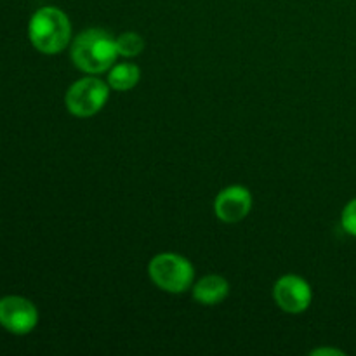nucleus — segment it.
<instances>
[{
    "label": "nucleus",
    "mask_w": 356,
    "mask_h": 356,
    "mask_svg": "<svg viewBox=\"0 0 356 356\" xmlns=\"http://www.w3.org/2000/svg\"><path fill=\"white\" fill-rule=\"evenodd\" d=\"M118 58L117 38L103 28H89L76 35L72 44V61L89 75L108 72Z\"/></svg>",
    "instance_id": "obj_1"
},
{
    "label": "nucleus",
    "mask_w": 356,
    "mask_h": 356,
    "mask_svg": "<svg viewBox=\"0 0 356 356\" xmlns=\"http://www.w3.org/2000/svg\"><path fill=\"white\" fill-rule=\"evenodd\" d=\"M117 49L118 56L124 58H134V56L141 54L145 49V40L139 33L136 31H125V33L118 35L117 37Z\"/></svg>",
    "instance_id": "obj_10"
},
{
    "label": "nucleus",
    "mask_w": 356,
    "mask_h": 356,
    "mask_svg": "<svg viewBox=\"0 0 356 356\" xmlns=\"http://www.w3.org/2000/svg\"><path fill=\"white\" fill-rule=\"evenodd\" d=\"M273 299L285 313L298 315L312 305L313 292L308 282L298 275H284L273 287Z\"/></svg>",
    "instance_id": "obj_6"
},
{
    "label": "nucleus",
    "mask_w": 356,
    "mask_h": 356,
    "mask_svg": "<svg viewBox=\"0 0 356 356\" xmlns=\"http://www.w3.org/2000/svg\"><path fill=\"white\" fill-rule=\"evenodd\" d=\"M229 294V285L221 275H207L193 285V299L204 306H216Z\"/></svg>",
    "instance_id": "obj_8"
},
{
    "label": "nucleus",
    "mask_w": 356,
    "mask_h": 356,
    "mask_svg": "<svg viewBox=\"0 0 356 356\" xmlns=\"http://www.w3.org/2000/svg\"><path fill=\"white\" fill-rule=\"evenodd\" d=\"M148 273L159 289L170 294H181L193 284L195 268L186 257L179 254L163 252L153 257Z\"/></svg>",
    "instance_id": "obj_3"
},
{
    "label": "nucleus",
    "mask_w": 356,
    "mask_h": 356,
    "mask_svg": "<svg viewBox=\"0 0 356 356\" xmlns=\"http://www.w3.org/2000/svg\"><path fill=\"white\" fill-rule=\"evenodd\" d=\"M252 209V195L245 186H228L216 197L214 212L221 221L238 222L247 218Z\"/></svg>",
    "instance_id": "obj_7"
},
{
    "label": "nucleus",
    "mask_w": 356,
    "mask_h": 356,
    "mask_svg": "<svg viewBox=\"0 0 356 356\" xmlns=\"http://www.w3.org/2000/svg\"><path fill=\"white\" fill-rule=\"evenodd\" d=\"M313 356H323V355H336V356H344V351L336 350V348H316V350L312 351Z\"/></svg>",
    "instance_id": "obj_12"
},
{
    "label": "nucleus",
    "mask_w": 356,
    "mask_h": 356,
    "mask_svg": "<svg viewBox=\"0 0 356 356\" xmlns=\"http://www.w3.org/2000/svg\"><path fill=\"white\" fill-rule=\"evenodd\" d=\"M139 79H141V70L134 63H115L108 70V86L120 92L132 89Z\"/></svg>",
    "instance_id": "obj_9"
},
{
    "label": "nucleus",
    "mask_w": 356,
    "mask_h": 356,
    "mask_svg": "<svg viewBox=\"0 0 356 356\" xmlns=\"http://www.w3.org/2000/svg\"><path fill=\"white\" fill-rule=\"evenodd\" d=\"M28 37L31 45L42 54H59L72 40V24L61 9L45 6L30 17Z\"/></svg>",
    "instance_id": "obj_2"
},
{
    "label": "nucleus",
    "mask_w": 356,
    "mask_h": 356,
    "mask_svg": "<svg viewBox=\"0 0 356 356\" xmlns=\"http://www.w3.org/2000/svg\"><path fill=\"white\" fill-rule=\"evenodd\" d=\"M110 89L108 82L89 75L86 79H80L66 90L65 104L66 110L72 115L80 118H87L96 115L97 111L103 110L110 97Z\"/></svg>",
    "instance_id": "obj_4"
},
{
    "label": "nucleus",
    "mask_w": 356,
    "mask_h": 356,
    "mask_svg": "<svg viewBox=\"0 0 356 356\" xmlns=\"http://www.w3.org/2000/svg\"><path fill=\"white\" fill-rule=\"evenodd\" d=\"M38 323V312L31 301L21 296H6L0 299V325L10 334H30Z\"/></svg>",
    "instance_id": "obj_5"
},
{
    "label": "nucleus",
    "mask_w": 356,
    "mask_h": 356,
    "mask_svg": "<svg viewBox=\"0 0 356 356\" xmlns=\"http://www.w3.org/2000/svg\"><path fill=\"white\" fill-rule=\"evenodd\" d=\"M341 225H343V229L348 233V235L356 236V198L348 202L346 207L343 209V214H341Z\"/></svg>",
    "instance_id": "obj_11"
}]
</instances>
